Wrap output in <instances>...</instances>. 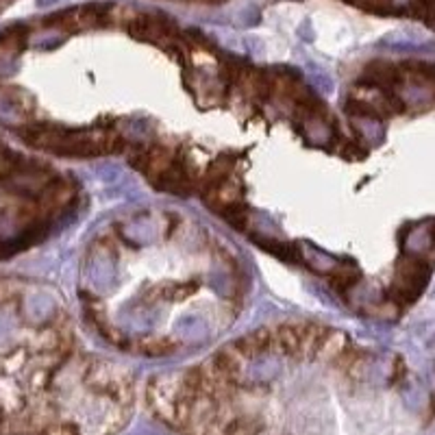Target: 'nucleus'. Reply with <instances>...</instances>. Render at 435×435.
<instances>
[{
	"instance_id": "2",
	"label": "nucleus",
	"mask_w": 435,
	"mask_h": 435,
	"mask_svg": "<svg viewBox=\"0 0 435 435\" xmlns=\"http://www.w3.org/2000/svg\"><path fill=\"white\" fill-rule=\"evenodd\" d=\"M433 244H435V239H433L431 222L416 224V227H411L407 233H405V239H402L405 252H407L409 257H420V259L431 252Z\"/></svg>"
},
{
	"instance_id": "3",
	"label": "nucleus",
	"mask_w": 435,
	"mask_h": 435,
	"mask_svg": "<svg viewBox=\"0 0 435 435\" xmlns=\"http://www.w3.org/2000/svg\"><path fill=\"white\" fill-rule=\"evenodd\" d=\"M328 281H331L333 288H337L342 294H349V290L357 288L359 279H362V272H359V268L353 266V263H346V266H333L331 270L326 272Z\"/></svg>"
},
{
	"instance_id": "4",
	"label": "nucleus",
	"mask_w": 435,
	"mask_h": 435,
	"mask_svg": "<svg viewBox=\"0 0 435 435\" xmlns=\"http://www.w3.org/2000/svg\"><path fill=\"white\" fill-rule=\"evenodd\" d=\"M138 349L142 355H148V357H166L178 349V344L170 337H148L140 342Z\"/></svg>"
},
{
	"instance_id": "6",
	"label": "nucleus",
	"mask_w": 435,
	"mask_h": 435,
	"mask_svg": "<svg viewBox=\"0 0 435 435\" xmlns=\"http://www.w3.org/2000/svg\"><path fill=\"white\" fill-rule=\"evenodd\" d=\"M41 435H81V431L77 425H70V423H50L41 431Z\"/></svg>"
},
{
	"instance_id": "1",
	"label": "nucleus",
	"mask_w": 435,
	"mask_h": 435,
	"mask_svg": "<svg viewBox=\"0 0 435 435\" xmlns=\"http://www.w3.org/2000/svg\"><path fill=\"white\" fill-rule=\"evenodd\" d=\"M429 277H431V268L427 261L405 254L396 266V277L392 285V296L396 298L394 303H414L425 292Z\"/></svg>"
},
{
	"instance_id": "5",
	"label": "nucleus",
	"mask_w": 435,
	"mask_h": 435,
	"mask_svg": "<svg viewBox=\"0 0 435 435\" xmlns=\"http://www.w3.org/2000/svg\"><path fill=\"white\" fill-rule=\"evenodd\" d=\"M22 296V283L11 279H0V305H9Z\"/></svg>"
}]
</instances>
